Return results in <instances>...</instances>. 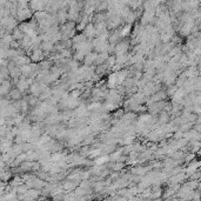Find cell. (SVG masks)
Masks as SVG:
<instances>
[{"label":"cell","instance_id":"6da1fadb","mask_svg":"<svg viewBox=\"0 0 201 201\" xmlns=\"http://www.w3.org/2000/svg\"><path fill=\"white\" fill-rule=\"evenodd\" d=\"M10 95H11L13 99L18 100V99H20L21 98V91L19 88H18V89H13L12 92H10Z\"/></svg>","mask_w":201,"mask_h":201}]
</instances>
